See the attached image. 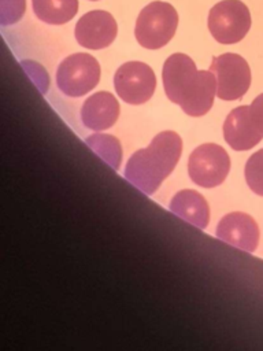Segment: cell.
Listing matches in <instances>:
<instances>
[{
    "label": "cell",
    "mask_w": 263,
    "mask_h": 351,
    "mask_svg": "<svg viewBox=\"0 0 263 351\" xmlns=\"http://www.w3.org/2000/svg\"><path fill=\"white\" fill-rule=\"evenodd\" d=\"M163 86L170 101L190 117L207 114L216 95V78L211 70H197L190 56L170 55L162 70Z\"/></svg>",
    "instance_id": "obj_1"
},
{
    "label": "cell",
    "mask_w": 263,
    "mask_h": 351,
    "mask_svg": "<svg viewBox=\"0 0 263 351\" xmlns=\"http://www.w3.org/2000/svg\"><path fill=\"white\" fill-rule=\"evenodd\" d=\"M182 140L178 133L164 130L148 147L136 151L127 160L125 177L147 195H153L179 160Z\"/></svg>",
    "instance_id": "obj_2"
},
{
    "label": "cell",
    "mask_w": 263,
    "mask_h": 351,
    "mask_svg": "<svg viewBox=\"0 0 263 351\" xmlns=\"http://www.w3.org/2000/svg\"><path fill=\"white\" fill-rule=\"evenodd\" d=\"M177 26L178 14L175 8L170 3L156 0L140 11L134 36L142 48L159 49L174 37Z\"/></svg>",
    "instance_id": "obj_3"
},
{
    "label": "cell",
    "mask_w": 263,
    "mask_h": 351,
    "mask_svg": "<svg viewBox=\"0 0 263 351\" xmlns=\"http://www.w3.org/2000/svg\"><path fill=\"white\" fill-rule=\"evenodd\" d=\"M251 12L241 0H221L208 12L207 26L221 44L241 41L251 29Z\"/></svg>",
    "instance_id": "obj_4"
},
{
    "label": "cell",
    "mask_w": 263,
    "mask_h": 351,
    "mask_svg": "<svg viewBox=\"0 0 263 351\" xmlns=\"http://www.w3.org/2000/svg\"><path fill=\"white\" fill-rule=\"evenodd\" d=\"M100 81V64L89 53L77 52L63 59L56 71L58 88L70 97L90 92Z\"/></svg>",
    "instance_id": "obj_5"
},
{
    "label": "cell",
    "mask_w": 263,
    "mask_h": 351,
    "mask_svg": "<svg viewBox=\"0 0 263 351\" xmlns=\"http://www.w3.org/2000/svg\"><path fill=\"white\" fill-rule=\"evenodd\" d=\"M230 170V158L223 147L212 143L195 148L188 160L190 180L203 188H214L225 181Z\"/></svg>",
    "instance_id": "obj_6"
},
{
    "label": "cell",
    "mask_w": 263,
    "mask_h": 351,
    "mask_svg": "<svg viewBox=\"0 0 263 351\" xmlns=\"http://www.w3.org/2000/svg\"><path fill=\"white\" fill-rule=\"evenodd\" d=\"M210 70L215 74L216 96L222 100L242 97L251 85V69L241 55L226 52L214 56Z\"/></svg>",
    "instance_id": "obj_7"
},
{
    "label": "cell",
    "mask_w": 263,
    "mask_h": 351,
    "mask_svg": "<svg viewBox=\"0 0 263 351\" xmlns=\"http://www.w3.org/2000/svg\"><path fill=\"white\" fill-rule=\"evenodd\" d=\"M114 86L123 101L142 104L152 97L156 88V77L147 63L132 60L118 67L114 75Z\"/></svg>",
    "instance_id": "obj_8"
},
{
    "label": "cell",
    "mask_w": 263,
    "mask_h": 351,
    "mask_svg": "<svg viewBox=\"0 0 263 351\" xmlns=\"http://www.w3.org/2000/svg\"><path fill=\"white\" fill-rule=\"evenodd\" d=\"M116 33L115 18L104 10H93L84 14L74 29L77 43L88 49L107 48L115 40Z\"/></svg>",
    "instance_id": "obj_9"
},
{
    "label": "cell",
    "mask_w": 263,
    "mask_h": 351,
    "mask_svg": "<svg viewBox=\"0 0 263 351\" xmlns=\"http://www.w3.org/2000/svg\"><path fill=\"white\" fill-rule=\"evenodd\" d=\"M259 234L256 221L249 214L241 211L226 214L216 226L218 239L247 252H253L258 248Z\"/></svg>",
    "instance_id": "obj_10"
},
{
    "label": "cell",
    "mask_w": 263,
    "mask_h": 351,
    "mask_svg": "<svg viewBox=\"0 0 263 351\" xmlns=\"http://www.w3.org/2000/svg\"><path fill=\"white\" fill-rule=\"evenodd\" d=\"M119 117V103L110 92L90 95L81 107L82 123L95 132L110 129Z\"/></svg>",
    "instance_id": "obj_11"
},
{
    "label": "cell",
    "mask_w": 263,
    "mask_h": 351,
    "mask_svg": "<svg viewBox=\"0 0 263 351\" xmlns=\"http://www.w3.org/2000/svg\"><path fill=\"white\" fill-rule=\"evenodd\" d=\"M223 137L236 151L251 149L262 140L263 134L251 121L249 106H240L230 111L223 123Z\"/></svg>",
    "instance_id": "obj_12"
},
{
    "label": "cell",
    "mask_w": 263,
    "mask_h": 351,
    "mask_svg": "<svg viewBox=\"0 0 263 351\" xmlns=\"http://www.w3.org/2000/svg\"><path fill=\"white\" fill-rule=\"evenodd\" d=\"M168 207L175 215L200 229H205L210 222L208 203L197 191L182 189L177 192Z\"/></svg>",
    "instance_id": "obj_13"
},
{
    "label": "cell",
    "mask_w": 263,
    "mask_h": 351,
    "mask_svg": "<svg viewBox=\"0 0 263 351\" xmlns=\"http://www.w3.org/2000/svg\"><path fill=\"white\" fill-rule=\"evenodd\" d=\"M36 16L48 25L70 22L78 11V0H32Z\"/></svg>",
    "instance_id": "obj_14"
},
{
    "label": "cell",
    "mask_w": 263,
    "mask_h": 351,
    "mask_svg": "<svg viewBox=\"0 0 263 351\" xmlns=\"http://www.w3.org/2000/svg\"><path fill=\"white\" fill-rule=\"evenodd\" d=\"M89 148L93 149L96 155L104 159L114 170L119 169L122 160V148L119 140L115 136L105 133H95L85 138Z\"/></svg>",
    "instance_id": "obj_15"
},
{
    "label": "cell",
    "mask_w": 263,
    "mask_h": 351,
    "mask_svg": "<svg viewBox=\"0 0 263 351\" xmlns=\"http://www.w3.org/2000/svg\"><path fill=\"white\" fill-rule=\"evenodd\" d=\"M244 174L249 189L253 193L263 196V148L248 158Z\"/></svg>",
    "instance_id": "obj_16"
},
{
    "label": "cell",
    "mask_w": 263,
    "mask_h": 351,
    "mask_svg": "<svg viewBox=\"0 0 263 351\" xmlns=\"http://www.w3.org/2000/svg\"><path fill=\"white\" fill-rule=\"evenodd\" d=\"M26 10V0H0V22L3 26L18 22Z\"/></svg>",
    "instance_id": "obj_17"
},
{
    "label": "cell",
    "mask_w": 263,
    "mask_h": 351,
    "mask_svg": "<svg viewBox=\"0 0 263 351\" xmlns=\"http://www.w3.org/2000/svg\"><path fill=\"white\" fill-rule=\"evenodd\" d=\"M249 117L253 126L263 134V93L256 96L251 103Z\"/></svg>",
    "instance_id": "obj_18"
},
{
    "label": "cell",
    "mask_w": 263,
    "mask_h": 351,
    "mask_svg": "<svg viewBox=\"0 0 263 351\" xmlns=\"http://www.w3.org/2000/svg\"><path fill=\"white\" fill-rule=\"evenodd\" d=\"M90 1H97V0H90Z\"/></svg>",
    "instance_id": "obj_19"
}]
</instances>
